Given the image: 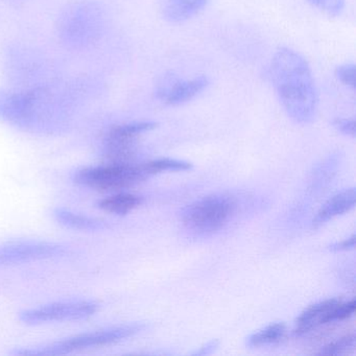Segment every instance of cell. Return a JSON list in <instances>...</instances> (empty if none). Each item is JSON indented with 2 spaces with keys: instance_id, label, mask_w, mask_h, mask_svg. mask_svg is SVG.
<instances>
[{
  "instance_id": "cell-23",
  "label": "cell",
  "mask_w": 356,
  "mask_h": 356,
  "mask_svg": "<svg viewBox=\"0 0 356 356\" xmlns=\"http://www.w3.org/2000/svg\"><path fill=\"white\" fill-rule=\"evenodd\" d=\"M356 237L355 235H352L350 238L345 239L343 241H339V243H332L329 245L328 250L331 252H341L348 251V250H352L355 248Z\"/></svg>"
},
{
  "instance_id": "cell-4",
  "label": "cell",
  "mask_w": 356,
  "mask_h": 356,
  "mask_svg": "<svg viewBox=\"0 0 356 356\" xmlns=\"http://www.w3.org/2000/svg\"><path fill=\"white\" fill-rule=\"evenodd\" d=\"M145 325L143 323L120 325V326L92 331V332L81 333L62 341L47 343V345L16 349L12 353L14 355L22 356L63 355V354L72 353L79 350L89 349V348L99 347V346L124 341L138 334L141 331L145 330Z\"/></svg>"
},
{
  "instance_id": "cell-17",
  "label": "cell",
  "mask_w": 356,
  "mask_h": 356,
  "mask_svg": "<svg viewBox=\"0 0 356 356\" xmlns=\"http://www.w3.org/2000/svg\"><path fill=\"white\" fill-rule=\"evenodd\" d=\"M149 174L155 175L161 172H180V170H188L193 168V164L191 162L184 161V160L176 159H157L153 161L147 162L145 164Z\"/></svg>"
},
{
  "instance_id": "cell-3",
  "label": "cell",
  "mask_w": 356,
  "mask_h": 356,
  "mask_svg": "<svg viewBox=\"0 0 356 356\" xmlns=\"http://www.w3.org/2000/svg\"><path fill=\"white\" fill-rule=\"evenodd\" d=\"M105 22V12L99 3L81 1L68 6L62 12L58 31L64 44L70 49H87L99 40Z\"/></svg>"
},
{
  "instance_id": "cell-9",
  "label": "cell",
  "mask_w": 356,
  "mask_h": 356,
  "mask_svg": "<svg viewBox=\"0 0 356 356\" xmlns=\"http://www.w3.org/2000/svg\"><path fill=\"white\" fill-rule=\"evenodd\" d=\"M209 83L206 76L184 80L175 72H165L156 83L155 97L165 105H183L201 95L209 86Z\"/></svg>"
},
{
  "instance_id": "cell-10",
  "label": "cell",
  "mask_w": 356,
  "mask_h": 356,
  "mask_svg": "<svg viewBox=\"0 0 356 356\" xmlns=\"http://www.w3.org/2000/svg\"><path fill=\"white\" fill-rule=\"evenodd\" d=\"M356 203L355 188L346 189L333 195L318 210L312 220V227L318 228L329 220L353 209Z\"/></svg>"
},
{
  "instance_id": "cell-8",
  "label": "cell",
  "mask_w": 356,
  "mask_h": 356,
  "mask_svg": "<svg viewBox=\"0 0 356 356\" xmlns=\"http://www.w3.org/2000/svg\"><path fill=\"white\" fill-rule=\"evenodd\" d=\"M67 254H70V249L61 243L41 241H15L0 245V266L63 257Z\"/></svg>"
},
{
  "instance_id": "cell-18",
  "label": "cell",
  "mask_w": 356,
  "mask_h": 356,
  "mask_svg": "<svg viewBox=\"0 0 356 356\" xmlns=\"http://www.w3.org/2000/svg\"><path fill=\"white\" fill-rule=\"evenodd\" d=\"M356 347V337L355 334L346 335L329 345L325 346L320 351L321 355H334L339 356L343 354L349 353L353 351Z\"/></svg>"
},
{
  "instance_id": "cell-1",
  "label": "cell",
  "mask_w": 356,
  "mask_h": 356,
  "mask_svg": "<svg viewBox=\"0 0 356 356\" xmlns=\"http://www.w3.org/2000/svg\"><path fill=\"white\" fill-rule=\"evenodd\" d=\"M74 93L55 85L24 90L0 89V120L28 132H61L74 114Z\"/></svg>"
},
{
  "instance_id": "cell-22",
  "label": "cell",
  "mask_w": 356,
  "mask_h": 356,
  "mask_svg": "<svg viewBox=\"0 0 356 356\" xmlns=\"http://www.w3.org/2000/svg\"><path fill=\"white\" fill-rule=\"evenodd\" d=\"M332 126L337 132L346 135V136L355 137L356 126L355 120L349 118H334L332 120Z\"/></svg>"
},
{
  "instance_id": "cell-14",
  "label": "cell",
  "mask_w": 356,
  "mask_h": 356,
  "mask_svg": "<svg viewBox=\"0 0 356 356\" xmlns=\"http://www.w3.org/2000/svg\"><path fill=\"white\" fill-rule=\"evenodd\" d=\"M143 203V197L132 193H120L99 200L97 207L109 213L126 216Z\"/></svg>"
},
{
  "instance_id": "cell-16",
  "label": "cell",
  "mask_w": 356,
  "mask_h": 356,
  "mask_svg": "<svg viewBox=\"0 0 356 356\" xmlns=\"http://www.w3.org/2000/svg\"><path fill=\"white\" fill-rule=\"evenodd\" d=\"M157 127L158 124L155 122H129V124L114 127L109 131V133L116 135V136L126 137V138H137L139 135L154 130Z\"/></svg>"
},
{
  "instance_id": "cell-6",
  "label": "cell",
  "mask_w": 356,
  "mask_h": 356,
  "mask_svg": "<svg viewBox=\"0 0 356 356\" xmlns=\"http://www.w3.org/2000/svg\"><path fill=\"white\" fill-rule=\"evenodd\" d=\"M151 175L145 164L110 163L91 166L74 172L76 184L99 191H120L143 182Z\"/></svg>"
},
{
  "instance_id": "cell-20",
  "label": "cell",
  "mask_w": 356,
  "mask_h": 356,
  "mask_svg": "<svg viewBox=\"0 0 356 356\" xmlns=\"http://www.w3.org/2000/svg\"><path fill=\"white\" fill-rule=\"evenodd\" d=\"M354 312H355V301L354 300L346 302V303L341 301L327 316L326 324L346 320V318H350L354 314Z\"/></svg>"
},
{
  "instance_id": "cell-21",
  "label": "cell",
  "mask_w": 356,
  "mask_h": 356,
  "mask_svg": "<svg viewBox=\"0 0 356 356\" xmlns=\"http://www.w3.org/2000/svg\"><path fill=\"white\" fill-rule=\"evenodd\" d=\"M335 78L351 89H355L356 87V66L354 64H343L337 66L335 70Z\"/></svg>"
},
{
  "instance_id": "cell-12",
  "label": "cell",
  "mask_w": 356,
  "mask_h": 356,
  "mask_svg": "<svg viewBox=\"0 0 356 356\" xmlns=\"http://www.w3.org/2000/svg\"><path fill=\"white\" fill-rule=\"evenodd\" d=\"M54 216L60 225L72 230L102 231L110 227L106 220L83 216L64 208L54 210Z\"/></svg>"
},
{
  "instance_id": "cell-2",
  "label": "cell",
  "mask_w": 356,
  "mask_h": 356,
  "mask_svg": "<svg viewBox=\"0 0 356 356\" xmlns=\"http://www.w3.org/2000/svg\"><path fill=\"white\" fill-rule=\"evenodd\" d=\"M268 76L287 115L297 122H312L318 111V97L312 70L303 56L287 47L275 53Z\"/></svg>"
},
{
  "instance_id": "cell-13",
  "label": "cell",
  "mask_w": 356,
  "mask_h": 356,
  "mask_svg": "<svg viewBox=\"0 0 356 356\" xmlns=\"http://www.w3.org/2000/svg\"><path fill=\"white\" fill-rule=\"evenodd\" d=\"M208 0H168L163 9L164 19L181 24L195 17L207 5Z\"/></svg>"
},
{
  "instance_id": "cell-15",
  "label": "cell",
  "mask_w": 356,
  "mask_h": 356,
  "mask_svg": "<svg viewBox=\"0 0 356 356\" xmlns=\"http://www.w3.org/2000/svg\"><path fill=\"white\" fill-rule=\"evenodd\" d=\"M286 333V326L283 323H274L258 332L253 333L247 339V346L250 348L262 347L278 343Z\"/></svg>"
},
{
  "instance_id": "cell-19",
  "label": "cell",
  "mask_w": 356,
  "mask_h": 356,
  "mask_svg": "<svg viewBox=\"0 0 356 356\" xmlns=\"http://www.w3.org/2000/svg\"><path fill=\"white\" fill-rule=\"evenodd\" d=\"M306 1L316 9L333 17L341 15L346 6L345 0H306Z\"/></svg>"
},
{
  "instance_id": "cell-11",
  "label": "cell",
  "mask_w": 356,
  "mask_h": 356,
  "mask_svg": "<svg viewBox=\"0 0 356 356\" xmlns=\"http://www.w3.org/2000/svg\"><path fill=\"white\" fill-rule=\"evenodd\" d=\"M339 302V299H328L308 306L296 320V334H304L321 325L326 324L327 316Z\"/></svg>"
},
{
  "instance_id": "cell-5",
  "label": "cell",
  "mask_w": 356,
  "mask_h": 356,
  "mask_svg": "<svg viewBox=\"0 0 356 356\" xmlns=\"http://www.w3.org/2000/svg\"><path fill=\"white\" fill-rule=\"evenodd\" d=\"M236 209L234 199L226 195H211L183 208L181 220L191 232L208 235L220 230Z\"/></svg>"
},
{
  "instance_id": "cell-7",
  "label": "cell",
  "mask_w": 356,
  "mask_h": 356,
  "mask_svg": "<svg viewBox=\"0 0 356 356\" xmlns=\"http://www.w3.org/2000/svg\"><path fill=\"white\" fill-rule=\"evenodd\" d=\"M99 310V304L92 300L56 302L33 309L24 310L19 320L26 325L47 324L90 318Z\"/></svg>"
},
{
  "instance_id": "cell-24",
  "label": "cell",
  "mask_w": 356,
  "mask_h": 356,
  "mask_svg": "<svg viewBox=\"0 0 356 356\" xmlns=\"http://www.w3.org/2000/svg\"><path fill=\"white\" fill-rule=\"evenodd\" d=\"M218 345H220V341L218 339H212V341H208L206 345H204L203 347L200 348L199 351H195V353H193V355H209V354L213 353L216 351Z\"/></svg>"
}]
</instances>
